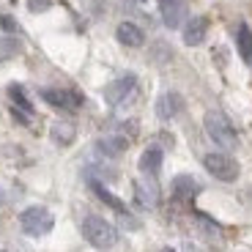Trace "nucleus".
Listing matches in <instances>:
<instances>
[{
  "mask_svg": "<svg viewBox=\"0 0 252 252\" xmlns=\"http://www.w3.org/2000/svg\"><path fill=\"white\" fill-rule=\"evenodd\" d=\"M82 236H85V241L94 244L96 250H110V247L118 241V230H115L107 220H101V217H96V214L82 220Z\"/></svg>",
  "mask_w": 252,
  "mask_h": 252,
  "instance_id": "f257e3e1",
  "label": "nucleus"
},
{
  "mask_svg": "<svg viewBox=\"0 0 252 252\" xmlns=\"http://www.w3.org/2000/svg\"><path fill=\"white\" fill-rule=\"evenodd\" d=\"M203 126H206L208 137L214 140L220 148H236V145H239V134H236L233 124H230V121H227L222 113H217V110L206 113V118H203Z\"/></svg>",
  "mask_w": 252,
  "mask_h": 252,
  "instance_id": "f03ea898",
  "label": "nucleus"
},
{
  "mask_svg": "<svg viewBox=\"0 0 252 252\" xmlns=\"http://www.w3.org/2000/svg\"><path fill=\"white\" fill-rule=\"evenodd\" d=\"M203 167H206L217 181H236L239 178V162H236L230 154H222V151H211L203 157Z\"/></svg>",
  "mask_w": 252,
  "mask_h": 252,
  "instance_id": "7ed1b4c3",
  "label": "nucleus"
},
{
  "mask_svg": "<svg viewBox=\"0 0 252 252\" xmlns=\"http://www.w3.org/2000/svg\"><path fill=\"white\" fill-rule=\"evenodd\" d=\"M19 225H22V230H25L28 236H44L52 230L55 220H52V214L44 206H31L19 214Z\"/></svg>",
  "mask_w": 252,
  "mask_h": 252,
  "instance_id": "20e7f679",
  "label": "nucleus"
},
{
  "mask_svg": "<svg viewBox=\"0 0 252 252\" xmlns=\"http://www.w3.org/2000/svg\"><path fill=\"white\" fill-rule=\"evenodd\" d=\"M134 88H137V77L134 74H124V77H118V80H113L104 88V99H107V104H124L129 96L134 94Z\"/></svg>",
  "mask_w": 252,
  "mask_h": 252,
  "instance_id": "39448f33",
  "label": "nucleus"
},
{
  "mask_svg": "<svg viewBox=\"0 0 252 252\" xmlns=\"http://www.w3.org/2000/svg\"><path fill=\"white\" fill-rule=\"evenodd\" d=\"M41 99L58 110H71V107H80L82 104L80 94H74V91H61V88H44L41 91Z\"/></svg>",
  "mask_w": 252,
  "mask_h": 252,
  "instance_id": "423d86ee",
  "label": "nucleus"
},
{
  "mask_svg": "<svg viewBox=\"0 0 252 252\" xmlns=\"http://www.w3.org/2000/svg\"><path fill=\"white\" fill-rule=\"evenodd\" d=\"M181 110H184V99L176 94V91H167V94H162V96L157 99V115H159L162 121L176 118Z\"/></svg>",
  "mask_w": 252,
  "mask_h": 252,
  "instance_id": "0eeeda50",
  "label": "nucleus"
},
{
  "mask_svg": "<svg viewBox=\"0 0 252 252\" xmlns=\"http://www.w3.org/2000/svg\"><path fill=\"white\" fill-rule=\"evenodd\" d=\"M206 33H208V19L206 17H192L184 25V44L187 47H197L206 41Z\"/></svg>",
  "mask_w": 252,
  "mask_h": 252,
  "instance_id": "6e6552de",
  "label": "nucleus"
},
{
  "mask_svg": "<svg viewBox=\"0 0 252 252\" xmlns=\"http://www.w3.org/2000/svg\"><path fill=\"white\" fill-rule=\"evenodd\" d=\"M115 38H118L124 47H143L145 44L143 28L134 25V22H121V25L115 28Z\"/></svg>",
  "mask_w": 252,
  "mask_h": 252,
  "instance_id": "1a4fd4ad",
  "label": "nucleus"
},
{
  "mask_svg": "<svg viewBox=\"0 0 252 252\" xmlns=\"http://www.w3.org/2000/svg\"><path fill=\"white\" fill-rule=\"evenodd\" d=\"M197 184L192 176H176L173 178V197H176L178 203H192V197L197 195Z\"/></svg>",
  "mask_w": 252,
  "mask_h": 252,
  "instance_id": "9d476101",
  "label": "nucleus"
},
{
  "mask_svg": "<svg viewBox=\"0 0 252 252\" xmlns=\"http://www.w3.org/2000/svg\"><path fill=\"white\" fill-rule=\"evenodd\" d=\"M159 11H162V22L167 28H178L184 19V6L181 0H159Z\"/></svg>",
  "mask_w": 252,
  "mask_h": 252,
  "instance_id": "9b49d317",
  "label": "nucleus"
},
{
  "mask_svg": "<svg viewBox=\"0 0 252 252\" xmlns=\"http://www.w3.org/2000/svg\"><path fill=\"white\" fill-rule=\"evenodd\" d=\"M162 148H157V145H151V148H145L143 157H140V173H145V176H157L159 170H162Z\"/></svg>",
  "mask_w": 252,
  "mask_h": 252,
  "instance_id": "f8f14e48",
  "label": "nucleus"
},
{
  "mask_svg": "<svg viewBox=\"0 0 252 252\" xmlns=\"http://www.w3.org/2000/svg\"><path fill=\"white\" fill-rule=\"evenodd\" d=\"M96 148H99V154L115 159V157H121V154L129 148V140H126V137H104V140L96 143Z\"/></svg>",
  "mask_w": 252,
  "mask_h": 252,
  "instance_id": "ddd939ff",
  "label": "nucleus"
},
{
  "mask_svg": "<svg viewBox=\"0 0 252 252\" xmlns=\"http://www.w3.org/2000/svg\"><path fill=\"white\" fill-rule=\"evenodd\" d=\"M91 189H94V195L99 197L101 203H107V206H110V208H115L118 214H126V206L121 203V197H115L113 192H110V189H104L99 181H91Z\"/></svg>",
  "mask_w": 252,
  "mask_h": 252,
  "instance_id": "4468645a",
  "label": "nucleus"
},
{
  "mask_svg": "<svg viewBox=\"0 0 252 252\" xmlns=\"http://www.w3.org/2000/svg\"><path fill=\"white\" fill-rule=\"evenodd\" d=\"M134 200L140 203L143 208H154L157 206V189L154 187H145V184H134Z\"/></svg>",
  "mask_w": 252,
  "mask_h": 252,
  "instance_id": "2eb2a0df",
  "label": "nucleus"
},
{
  "mask_svg": "<svg viewBox=\"0 0 252 252\" xmlns=\"http://www.w3.org/2000/svg\"><path fill=\"white\" fill-rule=\"evenodd\" d=\"M52 140H55L58 145H69L71 140H74V126L66 124V121H58V124L52 126Z\"/></svg>",
  "mask_w": 252,
  "mask_h": 252,
  "instance_id": "dca6fc26",
  "label": "nucleus"
},
{
  "mask_svg": "<svg viewBox=\"0 0 252 252\" xmlns=\"http://www.w3.org/2000/svg\"><path fill=\"white\" fill-rule=\"evenodd\" d=\"M239 52H241V58L252 66V33H250L247 25L239 28Z\"/></svg>",
  "mask_w": 252,
  "mask_h": 252,
  "instance_id": "f3484780",
  "label": "nucleus"
},
{
  "mask_svg": "<svg viewBox=\"0 0 252 252\" xmlns=\"http://www.w3.org/2000/svg\"><path fill=\"white\" fill-rule=\"evenodd\" d=\"M8 96L14 99V104H17V107H22L25 113H33V104H31V99L25 96V91H22V85H17V82H11V85H8Z\"/></svg>",
  "mask_w": 252,
  "mask_h": 252,
  "instance_id": "a211bd4d",
  "label": "nucleus"
},
{
  "mask_svg": "<svg viewBox=\"0 0 252 252\" xmlns=\"http://www.w3.org/2000/svg\"><path fill=\"white\" fill-rule=\"evenodd\" d=\"M19 50H22V44H19L14 36H6L0 38V61H8V58H17Z\"/></svg>",
  "mask_w": 252,
  "mask_h": 252,
  "instance_id": "6ab92c4d",
  "label": "nucleus"
},
{
  "mask_svg": "<svg viewBox=\"0 0 252 252\" xmlns=\"http://www.w3.org/2000/svg\"><path fill=\"white\" fill-rule=\"evenodd\" d=\"M50 6H52V0H28V8H31L33 14H41V11H47Z\"/></svg>",
  "mask_w": 252,
  "mask_h": 252,
  "instance_id": "aec40b11",
  "label": "nucleus"
},
{
  "mask_svg": "<svg viewBox=\"0 0 252 252\" xmlns=\"http://www.w3.org/2000/svg\"><path fill=\"white\" fill-rule=\"evenodd\" d=\"M0 28L6 33H17V19L8 17V14H0Z\"/></svg>",
  "mask_w": 252,
  "mask_h": 252,
  "instance_id": "412c9836",
  "label": "nucleus"
},
{
  "mask_svg": "<svg viewBox=\"0 0 252 252\" xmlns=\"http://www.w3.org/2000/svg\"><path fill=\"white\" fill-rule=\"evenodd\" d=\"M162 252H176V250H173V247H164V250Z\"/></svg>",
  "mask_w": 252,
  "mask_h": 252,
  "instance_id": "4be33fe9",
  "label": "nucleus"
},
{
  "mask_svg": "<svg viewBox=\"0 0 252 252\" xmlns=\"http://www.w3.org/2000/svg\"><path fill=\"white\" fill-rule=\"evenodd\" d=\"M0 252H8V250H0Z\"/></svg>",
  "mask_w": 252,
  "mask_h": 252,
  "instance_id": "5701e85b",
  "label": "nucleus"
}]
</instances>
